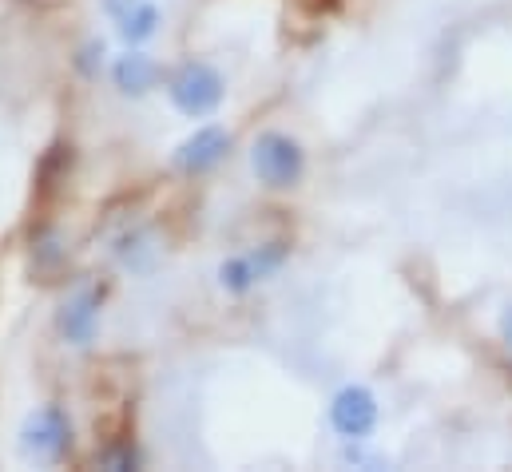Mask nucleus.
Instances as JSON below:
<instances>
[{
  "label": "nucleus",
  "mask_w": 512,
  "mask_h": 472,
  "mask_svg": "<svg viewBox=\"0 0 512 472\" xmlns=\"http://www.w3.org/2000/svg\"><path fill=\"white\" fill-rule=\"evenodd\" d=\"M112 24H116V32H120V40H124L128 48H139V44H147V40L159 32V24H163V8H159L155 0H135L128 12L116 16Z\"/></svg>",
  "instance_id": "obj_9"
},
{
  "label": "nucleus",
  "mask_w": 512,
  "mask_h": 472,
  "mask_svg": "<svg viewBox=\"0 0 512 472\" xmlns=\"http://www.w3.org/2000/svg\"><path fill=\"white\" fill-rule=\"evenodd\" d=\"M286 242H262L255 250H243V254H231L223 266H219V286L227 294H251L258 282L274 278L286 262Z\"/></svg>",
  "instance_id": "obj_5"
},
{
  "label": "nucleus",
  "mask_w": 512,
  "mask_h": 472,
  "mask_svg": "<svg viewBox=\"0 0 512 472\" xmlns=\"http://www.w3.org/2000/svg\"><path fill=\"white\" fill-rule=\"evenodd\" d=\"M112 254H116V262H120L124 270L143 274V270H151V262H155L159 246H155V238L147 235V231H124V235L116 238Z\"/></svg>",
  "instance_id": "obj_10"
},
{
  "label": "nucleus",
  "mask_w": 512,
  "mask_h": 472,
  "mask_svg": "<svg viewBox=\"0 0 512 472\" xmlns=\"http://www.w3.org/2000/svg\"><path fill=\"white\" fill-rule=\"evenodd\" d=\"M501 334H505V342L512 346V306L505 310V318H501Z\"/></svg>",
  "instance_id": "obj_14"
},
{
  "label": "nucleus",
  "mask_w": 512,
  "mask_h": 472,
  "mask_svg": "<svg viewBox=\"0 0 512 472\" xmlns=\"http://www.w3.org/2000/svg\"><path fill=\"white\" fill-rule=\"evenodd\" d=\"M378 417H382V405L366 385H342L330 397V429L350 445H362L378 429Z\"/></svg>",
  "instance_id": "obj_4"
},
{
  "label": "nucleus",
  "mask_w": 512,
  "mask_h": 472,
  "mask_svg": "<svg viewBox=\"0 0 512 472\" xmlns=\"http://www.w3.org/2000/svg\"><path fill=\"white\" fill-rule=\"evenodd\" d=\"M251 171L258 175L262 187L290 191L306 175V151L286 131H262L255 143H251Z\"/></svg>",
  "instance_id": "obj_2"
},
{
  "label": "nucleus",
  "mask_w": 512,
  "mask_h": 472,
  "mask_svg": "<svg viewBox=\"0 0 512 472\" xmlns=\"http://www.w3.org/2000/svg\"><path fill=\"white\" fill-rule=\"evenodd\" d=\"M96 60L104 64V44H96V40H92V44L84 48V60H80V68H84V72H92V68H96Z\"/></svg>",
  "instance_id": "obj_12"
},
{
  "label": "nucleus",
  "mask_w": 512,
  "mask_h": 472,
  "mask_svg": "<svg viewBox=\"0 0 512 472\" xmlns=\"http://www.w3.org/2000/svg\"><path fill=\"white\" fill-rule=\"evenodd\" d=\"M100 465H104V469H116V472L135 469V465H139V453H135L131 445H120V449H112V453H104V457H100Z\"/></svg>",
  "instance_id": "obj_11"
},
{
  "label": "nucleus",
  "mask_w": 512,
  "mask_h": 472,
  "mask_svg": "<svg viewBox=\"0 0 512 472\" xmlns=\"http://www.w3.org/2000/svg\"><path fill=\"white\" fill-rule=\"evenodd\" d=\"M100 314H104V290H100V286H80V290H72V294L60 302V310H56V330H60V338H64L68 346L84 350V346H92L96 334H100Z\"/></svg>",
  "instance_id": "obj_6"
},
{
  "label": "nucleus",
  "mask_w": 512,
  "mask_h": 472,
  "mask_svg": "<svg viewBox=\"0 0 512 472\" xmlns=\"http://www.w3.org/2000/svg\"><path fill=\"white\" fill-rule=\"evenodd\" d=\"M131 4H135V0H104V12L116 20V16H124V12H128Z\"/></svg>",
  "instance_id": "obj_13"
},
{
  "label": "nucleus",
  "mask_w": 512,
  "mask_h": 472,
  "mask_svg": "<svg viewBox=\"0 0 512 472\" xmlns=\"http://www.w3.org/2000/svg\"><path fill=\"white\" fill-rule=\"evenodd\" d=\"M72 437H76V429H72L68 409L48 401V405H40L24 417L16 449H20L24 461H60L72 449Z\"/></svg>",
  "instance_id": "obj_3"
},
{
  "label": "nucleus",
  "mask_w": 512,
  "mask_h": 472,
  "mask_svg": "<svg viewBox=\"0 0 512 472\" xmlns=\"http://www.w3.org/2000/svg\"><path fill=\"white\" fill-rule=\"evenodd\" d=\"M231 147H235V139H231L227 127L203 123V127H195V131L175 147L171 163H175L183 175H207V171H215V167L231 155Z\"/></svg>",
  "instance_id": "obj_7"
},
{
  "label": "nucleus",
  "mask_w": 512,
  "mask_h": 472,
  "mask_svg": "<svg viewBox=\"0 0 512 472\" xmlns=\"http://www.w3.org/2000/svg\"><path fill=\"white\" fill-rule=\"evenodd\" d=\"M112 80H116V88H120L124 96L139 100V96H147V92L159 84V64H155L143 48H128L124 56H116Z\"/></svg>",
  "instance_id": "obj_8"
},
{
  "label": "nucleus",
  "mask_w": 512,
  "mask_h": 472,
  "mask_svg": "<svg viewBox=\"0 0 512 472\" xmlns=\"http://www.w3.org/2000/svg\"><path fill=\"white\" fill-rule=\"evenodd\" d=\"M167 100L179 116L187 119H207L215 116L227 100V80L215 64L207 60H183L171 80H167Z\"/></svg>",
  "instance_id": "obj_1"
}]
</instances>
